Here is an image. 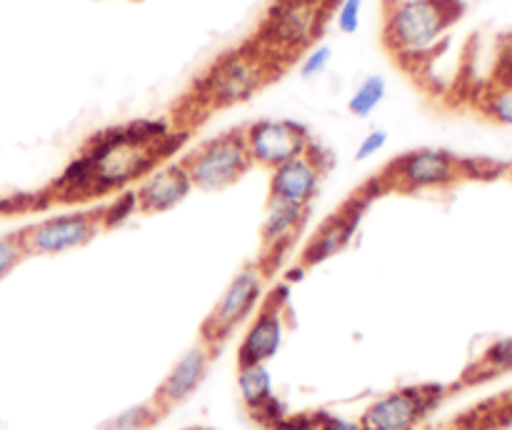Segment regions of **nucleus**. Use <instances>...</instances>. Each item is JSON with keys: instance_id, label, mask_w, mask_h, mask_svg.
Instances as JSON below:
<instances>
[{"instance_id": "obj_1", "label": "nucleus", "mask_w": 512, "mask_h": 430, "mask_svg": "<svg viewBox=\"0 0 512 430\" xmlns=\"http://www.w3.org/2000/svg\"><path fill=\"white\" fill-rule=\"evenodd\" d=\"M190 133L175 130L170 120H133L90 135L73 155L63 173L40 188L18 198L20 210H45L53 205H85L110 200L133 190L175 153L183 150Z\"/></svg>"}, {"instance_id": "obj_2", "label": "nucleus", "mask_w": 512, "mask_h": 430, "mask_svg": "<svg viewBox=\"0 0 512 430\" xmlns=\"http://www.w3.org/2000/svg\"><path fill=\"white\" fill-rule=\"evenodd\" d=\"M283 65L270 58L253 40L220 55L193 85L190 95L180 103L170 125L183 133H193L210 113L233 108L253 98L275 75L283 73Z\"/></svg>"}, {"instance_id": "obj_3", "label": "nucleus", "mask_w": 512, "mask_h": 430, "mask_svg": "<svg viewBox=\"0 0 512 430\" xmlns=\"http://www.w3.org/2000/svg\"><path fill=\"white\" fill-rule=\"evenodd\" d=\"M510 163L490 158H463L443 148H415L385 163L370 180L378 188L380 198L415 195L428 190H445L463 180H495L508 173Z\"/></svg>"}, {"instance_id": "obj_4", "label": "nucleus", "mask_w": 512, "mask_h": 430, "mask_svg": "<svg viewBox=\"0 0 512 430\" xmlns=\"http://www.w3.org/2000/svg\"><path fill=\"white\" fill-rule=\"evenodd\" d=\"M133 215V190H128V193L115 195V198L93 205V208L73 210V213L28 223L15 233H18V240L28 258H33V255L43 258V255H60L68 253V250L85 248L98 235L110 233Z\"/></svg>"}, {"instance_id": "obj_5", "label": "nucleus", "mask_w": 512, "mask_h": 430, "mask_svg": "<svg viewBox=\"0 0 512 430\" xmlns=\"http://www.w3.org/2000/svg\"><path fill=\"white\" fill-rule=\"evenodd\" d=\"M463 13V0H388L383 18L385 48L400 60L428 53Z\"/></svg>"}, {"instance_id": "obj_6", "label": "nucleus", "mask_w": 512, "mask_h": 430, "mask_svg": "<svg viewBox=\"0 0 512 430\" xmlns=\"http://www.w3.org/2000/svg\"><path fill=\"white\" fill-rule=\"evenodd\" d=\"M330 8L333 0H273L258 33L250 40L288 68L295 55L313 48Z\"/></svg>"}, {"instance_id": "obj_7", "label": "nucleus", "mask_w": 512, "mask_h": 430, "mask_svg": "<svg viewBox=\"0 0 512 430\" xmlns=\"http://www.w3.org/2000/svg\"><path fill=\"white\" fill-rule=\"evenodd\" d=\"M195 190L218 193L240 183L255 168L243 140V128L225 130L215 138L200 140L178 158Z\"/></svg>"}, {"instance_id": "obj_8", "label": "nucleus", "mask_w": 512, "mask_h": 430, "mask_svg": "<svg viewBox=\"0 0 512 430\" xmlns=\"http://www.w3.org/2000/svg\"><path fill=\"white\" fill-rule=\"evenodd\" d=\"M268 283L265 273L260 270V265L255 260L245 263L238 270L233 280L228 283V288L223 290L218 300H215L213 308L208 310V315L203 318L198 328V343H203L210 353L218 358L220 350L230 343V338L235 335V330L245 323L248 318H253L255 308H258L260 298H263V288Z\"/></svg>"}, {"instance_id": "obj_9", "label": "nucleus", "mask_w": 512, "mask_h": 430, "mask_svg": "<svg viewBox=\"0 0 512 430\" xmlns=\"http://www.w3.org/2000/svg\"><path fill=\"white\" fill-rule=\"evenodd\" d=\"M375 200H380V193L378 188H375L373 180L368 178L365 183H360L358 188H355L353 193H350L348 198H345L343 203L318 225V228H315L313 238H310L308 243H305V248L300 250L298 268H293L285 275V283H298L300 275H303L305 270L325 263V260H330L333 255H338L340 250L348 248L355 230L363 223L365 213L373 208Z\"/></svg>"}, {"instance_id": "obj_10", "label": "nucleus", "mask_w": 512, "mask_h": 430, "mask_svg": "<svg viewBox=\"0 0 512 430\" xmlns=\"http://www.w3.org/2000/svg\"><path fill=\"white\" fill-rule=\"evenodd\" d=\"M450 393L453 385L445 383L400 385L375 398L358 423L363 430H418Z\"/></svg>"}, {"instance_id": "obj_11", "label": "nucleus", "mask_w": 512, "mask_h": 430, "mask_svg": "<svg viewBox=\"0 0 512 430\" xmlns=\"http://www.w3.org/2000/svg\"><path fill=\"white\" fill-rule=\"evenodd\" d=\"M240 128H243L245 148H248L253 165L265 168L268 173L288 160L308 153L315 143L310 130L298 120L260 118L248 125H240Z\"/></svg>"}, {"instance_id": "obj_12", "label": "nucleus", "mask_w": 512, "mask_h": 430, "mask_svg": "<svg viewBox=\"0 0 512 430\" xmlns=\"http://www.w3.org/2000/svg\"><path fill=\"white\" fill-rule=\"evenodd\" d=\"M290 305V283L280 280L268 293H263L253 320L245 330L235 353V365L263 363L268 365L280 353L285 335V310Z\"/></svg>"}, {"instance_id": "obj_13", "label": "nucleus", "mask_w": 512, "mask_h": 430, "mask_svg": "<svg viewBox=\"0 0 512 430\" xmlns=\"http://www.w3.org/2000/svg\"><path fill=\"white\" fill-rule=\"evenodd\" d=\"M330 155L313 143L308 153L288 160L280 168L270 170L268 205H293V208H313L320 183L330 170Z\"/></svg>"}, {"instance_id": "obj_14", "label": "nucleus", "mask_w": 512, "mask_h": 430, "mask_svg": "<svg viewBox=\"0 0 512 430\" xmlns=\"http://www.w3.org/2000/svg\"><path fill=\"white\" fill-rule=\"evenodd\" d=\"M215 355L205 348L203 343H195L170 365V370L165 373V378L160 380L158 388L150 395V403L155 405L163 418H168L173 410H178L180 405L188 403L195 393L200 390V385L208 378V370L213 365Z\"/></svg>"}, {"instance_id": "obj_15", "label": "nucleus", "mask_w": 512, "mask_h": 430, "mask_svg": "<svg viewBox=\"0 0 512 430\" xmlns=\"http://www.w3.org/2000/svg\"><path fill=\"white\" fill-rule=\"evenodd\" d=\"M310 208H293V205H268V215L260 228V248L255 263L265 273V278H273L285 260L293 253L295 243L303 235L308 225Z\"/></svg>"}, {"instance_id": "obj_16", "label": "nucleus", "mask_w": 512, "mask_h": 430, "mask_svg": "<svg viewBox=\"0 0 512 430\" xmlns=\"http://www.w3.org/2000/svg\"><path fill=\"white\" fill-rule=\"evenodd\" d=\"M193 193L188 173L178 160H170L163 168L150 173L133 188L135 215H160L178 208Z\"/></svg>"}, {"instance_id": "obj_17", "label": "nucleus", "mask_w": 512, "mask_h": 430, "mask_svg": "<svg viewBox=\"0 0 512 430\" xmlns=\"http://www.w3.org/2000/svg\"><path fill=\"white\" fill-rule=\"evenodd\" d=\"M235 368H238V393L245 410L250 413L253 423H258L263 430H270L288 410L275 395L273 375H270L268 365L250 363L235 365Z\"/></svg>"}, {"instance_id": "obj_18", "label": "nucleus", "mask_w": 512, "mask_h": 430, "mask_svg": "<svg viewBox=\"0 0 512 430\" xmlns=\"http://www.w3.org/2000/svg\"><path fill=\"white\" fill-rule=\"evenodd\" d=\"M505 373H512V335L510 338L495 340L478 360H473L463 370V375H460L458 385H453V390L473 388V385L488 383V380L500 378Z\"/></svg>"}, {"instance_id": "obj_19", "label": "nucleus", "mask_w": 512, "mask_h": 430, "mask_svg": "<svg viewBox=\"0 0 512 430\" xmlns=\"http://www.w3.org/2000/svg\"><path fill=\"white\" fill-rule=\"evenodd\" d=\"M270 430H363L358 420L343 418L330 410H300L285 413Z\"/></svg>"}, {"instance_id": "obj_20", "label": "nucleus", "mask_w": 512, "mask_h": 430, "mask_svg": "<svg viewBox=\"0 0 512 430\" xmlns=\"http://www.w3.org/2000/svg\"><path fill=\"white\" fill-rule=\"evenodd\" d=\"M163 420L165 418L155 410V405L145 400V403L130 405V408L120 410V413L110 415L95 430H153Z\"/></svg>"}, {"instance_id": "obj_21", "label": "nucleus", "mask_w": 512, "mask_h": 430, "mask_svg": "<svg viewBox=\"0 0 512 430\" xmlns=\"http://www.w3.org/2000/svg\"><path fill=\"white\" fill-rule=\"evenodd\" d=\"M385 95H388V80L378 73L365 75L358 88L353 90V95H350L348 113L353 118H368L370 113H375V108H380Z\"/></svg>"}, {"instance_id": "obj_22", "label": "nucleus", "mask_w": 512, "mask_h": 430, "mask_svg": "<svg viewBox=\"0 0 512 430\" xmlns=\"http://www.w3.org/2000/svg\"><path fill=\"white\" fill-rule=\"evenodd\" d=\"M330 60H333V48L328 43H315L313 48H308L300 58L298 73L303 80H313L318 75H323L328 70Z\"/></svg>"}, {"instance_id": "obj_23", "label": "nucleus", "mask_w": 512, "mask_h": 430, "mask_svg": "<svg viewBox=\"0 0 512 430\" xmlns=\"http://www.w3.org/2000/svg\"><path fill=\"white\" fill-rule=\"evenodd\" d=\"M483 113L495 123L512 125V85L490 90L483 100Z\"/></svg>"}, {"instance_id": "obj_24", "label": "nucleus", "mask_w": 512, "mask_h": 430, "mask_svg": "<svg viewBox=\"0 0 512 430\" xmlns=\"http://www.w3.org/2000/svg\"><path fill=\"white\" fill-rule=\"evenodd\" d=\"M363 10L365 0H340L338 8H335V28L343 35H355L363 23Z\"/></svg>"}, {"instance_id": "obj_25", "label": "nucleus", "mask_w": 512, "mask_h": 430, "mask_svg": "<svg viewBox=\"0 0 512 430\" xmlns=\"http://www.w3.org/2000/svg\"><path fill=\"white\" fill-rule=\"evenodd\" d=\"M25 258H28V253H25L23 245H20L18 233L3 235V238H0V283H3Z\"/></svg>"}, {"instance_id": "obj_26", "label": "nucleus", "mask_w": 512, "mask_h": 430, "mask_svg": "<svg viewBox=\"0 0 512 430\" xmlns=\"http://www.w3.org/2000/svg\"><path fill=\"white\" fill-rule=\"evenodd\" d=\"M385 145H388V133L385 130H370L363 140H360L358 150H355V160H370L378 153H383Z\"/></svg>"}, {"instance_id": "obj_27", "label": "nucleus", "mask_w": 512, "mask_h": 430, "mask_svg": "<svg viewBox=\"0 0 512 430\" xmlns=\"http://www.w3.org/2000/svg\"><path fill=\"white\" fill-rule=\"evenodd\" d=\"M183 430H213V428H205V425H193V428H183Z\"/></svg>"}, {"instance_id": "obj_28", "label": "nucleus", "mask_w": 512, "mask_h": 430, "mask_svg": "<svg viewBox=\"0 0 512 430\" xmlns=\"http://www.w3.org/2000/svg\"><path fill=\"white\" fill-rule=\"evenodd\" d=\"M508 173H510V175H512V163H510V168H508Z\"/></svg>"}, {"instance_id": "obj_29", "label": "nucleus", "mask_w": 512, "mask_h": 430, "mask_svg": "<svg viewBox=\"0 0 512 430\" xmlns=\"http://www.w3.org/2000/svg\"><path fill=\"white\" fill-rule=\"evenodd\" d=\"M448 430H450V428H448Z\"/></svg>"}]
</instances>
